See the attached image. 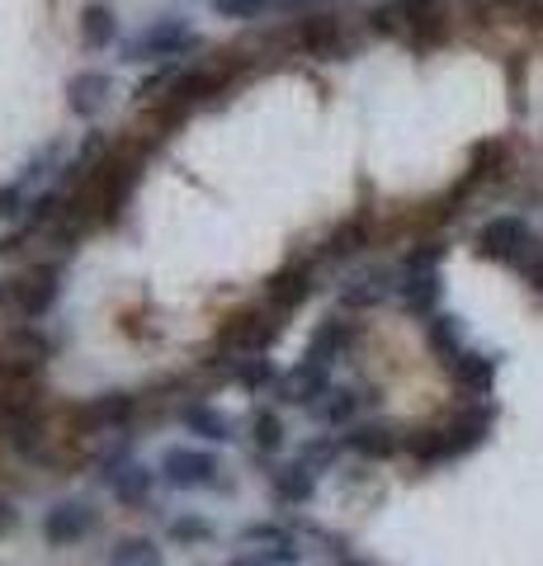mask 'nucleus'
Returning <instances> with one entry per match:
<instances>
[{"label": "nucleus", "instance_id": "obj_4", "mask_svg": "<svg viewBox=\"0 0 543 566\" xmlns=\"http://www.w3.org/2000/svg\"><path fill=\"white\" fill-rule=\"evenodd\" d=\"M539 245H543V237L520 218V212H497V218H487L478 227V237H472V251L492 264H505V270H520Z\"/></svg>", "mask_w": 543, "mask_h": 566}, {"label": "nucleus", "instance_id": "obj_28", "mask_svg": "<svg viewBox=\"0 0 543 566\" xmlns=\"http://www.w3.org/2000/svg\"><path fill=\"white\" fill-rule=\"evenodd\" d=\"M270 6L274 0H213V14H222V20H255Z\"/></svg>", "mask_w": 543, "mask_h": 566}, {"label": "nucleus", "instance_id": "obj_31", "mask_svg": "<svg viewBox=\"0 0 543 566\" xmlns=\"http://www.w3.org/2000/svg\"><path fill=\"white\" fill-rule=\"evenodd\" d=\"M213 528H208L203 520H195V515H185V520H175L170 524V538H180V543H203Z\"/></svg>", "mask_w": 543, "mask_h": 566}, {"label": "nucleus", "instance_id": "obj_11", "mask_svg": "<svg viewBox=\"0 0 543 566\" xmlns=\"http://www.w3.org/2000/svg\"><path fill=\"white\" fill-rule=\"evenodd\" d=\"M270 340H274V322H265L260 312H237L232 322L218 331V345L241 354V359H247V354H260Z\"/></svg>", "mask_w": 543, "mask_h": 566}, {"label": "nucleus", "instance_id": "obj_25", "mask_svg": "<svg viewBox=\"0 0 543 566\" xmlns=\"http://www.w3.org/2000/svg\"><path fill=\"white\" fill-rule=\"evenodd\" d=\"M251 430H255L251 439H255L260 453H279V449H284V420H279L270 406H260V411L251 416Z\"/></svg>", "mask_w": 543, "mask_h": 566}, {"label": "nucleus", "instance_id": "obj_34", "mask_svg": "<svg viewBox=\"0 0 543 566\" xmlns=\"http://www.w3.org/2000/svg\"><path fill=\"white\" fill-rule=\"evenodd\" d=\"M10 528H14V510L0 505V534H10Z\"/></svg>", "mask_w": 543, "mask_h": 566}, {"label": "nucleus", "instance_id": "obj_7", "mask_svg": "<svg viewBox=\"0 0 543 566\" xmlns=\"http://www.w3.org/2000/svg\"><path fill=\"white\" fill-rule=\"evenodd\" d=\"M293 43L307 52V57L317 62H341L349 57V33H345V20L341 14H312V20H297L293 29Z\"/></svg>", "mask_w": 543, "mask_h": 566}, {"label": "nucleus", "instance_id": "obj_5", "mask_svg": "<svg viewBox=\"0 0 543 566\" xmlns=\"http://www.w3.org/2000/svg\"><path fill=\"white\" fill-rule=\"evenodd\" d=\"M199 43H203V39H199L195 24L166 14V20H152V24L128 43V62H180L185 52H195Z\"/></svg>", "mask_w": 543, "mask_h": 566}, {"label": "nucleus", "instance_id": "obj_12", "mask_svg": "<svg viewBox=\"0 0 543 566\" xmlns=\"http://www.w3.org/2000/svg\"><path fill=\"white\" fill-rule=\"evenodd\" d=\"M91 524H95V510H91V505L62 501V505H52V510H48L43 538H48L52 547H72V543H81L85 534H91Z\"/></svg>", "mask_w": 543, "mask_h": 566}, {"label": "nucleus", "instance_id": "obj_15", "mask_svg": "<svg viewBox=\"0 0 543 566\" xmlns=\"http://www.w3.org/2000/svg\"><path fill=\"white\" fill-rule=\"evenodd\" d=\"M109 91H114V81L104 76V71H76V76L66 81V109L76 118H100L104 104H109Z\"/></svg>", "mask_w": 543, "mask_h": 566}, {"label": "nucleus", "instance_id": "obj_18", "mask_svg": "<svg viewBox=\"0 0 543 566\" xmlns=\"http://www.w3.org/2000/svg\"><path fill=\"white\" fill-rule=\"evenodd\" d=\"M133 397H124V392H109V397H95L91 406H81V420L91 424V430H124V424L133 420Z\"/></svg>", "mask_w": 543, "mask_h": 566}, {"label": "nucleus", "instance_id": "obj_9", "mask_svg": "<svg viewBox=\"0 0 543 566\" xmlns=\"http://www.w3.org/2000/svg\"><path fill=\"white\" fill-rule=\"evenodd\" d=\"M501 374V354H487V349H459L449 359V378L463 387L468 397H492Z\"/></svg>", "mask_w": 543, "mask_h": 566}, {"label": "nucleus", "instance_id": "obj_13", "mask_svg": "<svg viewBox=\"0 0 543 566\" xmlns=\"http://www.w3.org/2000/svg\"><path fill=\"white\" fill-rule=\"evenodd\" d=\"M307 293H312V264L307 260H297V264H284L279 274L265 279V303L274 312H293V307H303L307 303Z\"/></svg>", "mask_w": 543, "mask_h": 566}, {"label": "nucleus", "instance_id": "obj_21", "mask_svg": "<svg viewBox=\"0 0 543 566\" xmlns=\"http://www.w3.org/2000/svg\"><path fill=\"white\" fill-rule=\"evenodd\" d=\"M180 420H185L189 434L208 439V444H227V439H232V420H227L222 411H213V406H185Z\"/></svg>", "mask_w": 543, "mask_h": 566}, {"label": "nucleus", "instance_id": "obj_3", "mask_svg": "<svg viewBox=\"0 0 543 566\" xmlns=\"http://www.w3.org/2000/svg\"><path fill=\"white\" fill-rule=\"evenodd\" d=\"M440 264H445V245L440 241H420L401 260V274H397V297L401 307L420 322H430L440 312V297H445V283H440Z\"/></svg>", "mask_w": 543, "mask_h": 566}, {"label": "nucleus", "instance_id": "obj_24", "mask_svg": "<svg viewBox=\"0 0 543 566\" xmlns=\"http://www.w3.org/2000/svg\"><path fill=\"white\" fill-rule=\"evenodd\" d=\"M104 566H166V557L152 538H124L109 557H104Z\"/></svg>", "mask_w": 543, "mask_h": 566}, {"label": "nucleus", "instance_id": "obj_27", "mask_svg": "<svg viewBox=\"0 0 543 566\" xmlns=\"http://www.w3.org/2000/svg\"><path fill=\"white\" fill-rule=\"evenodd\" d=\"M241 543L247 547H284V543H293V534L284 524H247L241 528Z\"/></svg>", "mask_w": 543, "mask_h": 566}, {"label": "nucleus", "instance_id": "obj_33", "mask_svg": "<svg viewBox=\"0 0 543 566\" xmlns=\"http://www.w3.org/2000/svg\"><path fill=\"white\" fill-rule=\"evenodd\" d=\"M515 274H520V279H524V283H530V289H534V293L543 297V245H539V251H534L530 260H524V264H520V270H515Z\"/></svg>", "mask_w": 543, "mask_h": 566}, {"label": "nucleus", "instance_id": "obj_2", "mask_svg": "<svg viewBox=\"0 0 543 566\" xmlns=\"http://www.w3.org/2000/svg\"><path fill=\"white\" fill-rule=\"evenodd\" d=\"M374 33L401 39L416 52H430L449 39V10L445 0H393V6L374 10Z\"/></svg>", "mask_w": 543, "mask_h": 566}, {"label": "nucleus", "instance_id": "obj_35", "mask_svg": "<svg viewBox=\"0 0 543 566\" xmlns=\"http://www.w3.org/2000/svg\"><path fill=\"white\" fill-rule=\"evenodd\" d=\"M227 566H260V562H251V557H237V562H227Z\"/></svg>", "mask_w": 543, "mask_h": 566}, {"label": "nucleus", "instance_id": "obj_30", "mask_svg": "<svg viewBox=\"0 0 543 566\" xmlns=\"http://www.w3.org/2000/svg\"><path fill=\"white\" fill-rule=\"evenodd\" d=\"M20 208H29V189L20 180H10V185H0V222H10Z\"/></svg>", "mask_w": 543, "mask_h": 566}, {"label": "nucleus", "instance_id": "obj_37", "mask_svg": "<svg viewBox=\"0 0 543 566\" xmlns=\"http://www.w3.org/2000/svg\"><path fill=\"white\" fill-rule=\"evenodd\" d=\"M289 6H317V0H289Z\"/></svg>", "mask_w": 543, "mask_h": 566}, {"label": "nucleus", "instance_id": "obj_1", "mask_svg": "<svg viewBox=\"0 0 543 566\" xmlns=\"http://www.w3.org/2000/svg\"><path fill=\"white\" fill-rule=\"evenodd\" d=\"M492 424H497L492 406H468V411H459L449 424H440V430H420L416 439H407V453L420 468L453 463V458H468L472 449H482L487 434H492Z\"/></svg>", "mask_w": 543, "mask_h": 566}, {"label": "nucleus", "instance_id": "obj_36", "mask_svg": "<svg viewBox=\"0 0 543 566\" xmlns=\"http://www.w3.org/2000/svg\"><path fill=\"white\" fill-rule=\"evenodd\" d=\"M341 566H374V562H355V557H345Z\"/></svg>", "mask_w": 543, "mask_h": 566}, {"label": "nucleus", "instance_id": "obj_20", "mask_svg": "<svg viewBox=\"0 0 543 566\" xmlns=\"http://www.w3.org/2000/svg\"><path fill=\"white\" fill-rule=\"evenodd\" d=\"M426 340H430V349L449 364L459 349H468V345H463V316H453V312H435L430 322H426Z\"/></svg>", "mask_w": 543, "mask_h": 566}, {"label": "nucleus", "instance_id": "obj_10", "mask_svg": "<svg viewBox=\"0 0 543 566\" xmlns=\"http://www.w3.org/2000/svg\"><path fill=\"white\" fill-rule=\"evenodd\" d=\"M62 293V270L58 264H43V270L24 274L20 283H14V297H20V312L29 316V322H39V316L52 312V303H58Z\"/></svg>", "mask_w": 543, "mask_h": 566}, {"label": "nucleus", "instance_id": "obj_6", "mask_svg": "<svg viewBox=\"0 0 543 566\" xmlns=\"http://www.w3.org/2000/svg\"><path fill=\"white\" fill-rule=\"evenodd\" d=\"M349 340H355V322H345V316H331V322H322L317 331H312V340L303 349V364H297V374L317 378V382H331V364L341 359V354L349 349Z\"/></svg>", "mask_w": 543, "mask_h": 566}, {"label": "nucleus", "instance_id": "obj_16", "mask_svg": "<svg viewBox=\"0 0 543 566\" xmlns=\"http://www.w3.org/2000/svg\"><path fill=\"white\" fill-rule=\"evenodd\" d=\"M270 491L279 505H307L312 495H317V468L303 463V458H293V463H279L270 472Z\"/></svg>", "mask_w": 543, "mask_h": 566}, {"label": "nucleus", "instance_id": "obj_29", "mask_svg": "<svg viewBox=\"0 0 543 566\" xmlns=\"http://www.w3.org/2000/svg\"><path fill=\"white\" fill-rule=\"evenodd\" d=\"M237 378L247 382V387H270L274 382V364L270 359H260V354H247V359H237Z\"/></svg>", "mask_w": 543, "mask_h": 566}, {"label": "nucleus", "instance_id": "obj_19", "mask_svg": "<svg viewBox=\"0 0 543 566\" xmlns=\"http://www.w3.org/2000/svg\"><path fill=\"white\" fill-rule=\"evenodd\" d=\"M81 43L85 48H109V43H118V14L104 6V0H95V6H85L81 10Z\"/></svg>", "mask_w": 543, "mask_h": 566}, {"label": "nucleus", "instance_id": "obj_22", "mask_svg": "<svg viewBox=\"0 0 543 566\" xmlns=\"http://www.w3.org/2000/svg\"><path fill=\"white\" fill-rule=\"evenodd\" d=\"M307 411H312V420H322V424H349L355 411H359V397L349 392V387H326Z\"/></svg>", "mask_w": 543, "mask_h": 566}, {"label": "nucleus", "instance_id": "obj_17", "mask_svg": "<svg viewBox=\"0 0 543 566\" xmlns=\"http://www.w3.org/2000/svg\"><path fill=\"white\" fill-rule=\"evenodd\" d=\"M341 444L349 449V453H359V458H374V463H383V458H393V453H401L407 449V439H401L397 430H388V424H355Z\"/></svg>", "mask_w": 543, "mask_h": 566}, {"label": "nucleus", "instance_id": "obj_26", "mask_svg": "<svg viewBox=\"0 0 543 566\" xmlns=\"http://www.w3.org/2000/svg\"><path fill=\"white\" fill-rule=\"evenodd\" d=\"M383 297H388V279L369 274V279H355V289H345L341 303L345 307H374V303H383Z\"/></svg>", "mask_w": 543, "mask_h": 566}, {"label": "nucleus", "instance_id": "obj_14", "mask_svg": "<svg viewBox=\"0 0 543 566\" xmlns=\"http://www.w3.org/2000/svg\"><path fill=\"white\" fill-rule=\"evenodd\" d=\"M104 486H109L124 505H147L156 476L143 463H133V458H114V463H104Z\"/></svg>", "mask_w": 543, "mask_h": 566}, {"label": "nucleus", "instance_id": "obj_32", "mask_svg": "<svg viewBox=\"0 0 543 566\" xmlns=\"http://www.w3.org/2000/svg\"><path fill=\"white\" fill-rule=\"evenodd\" d=\"M345 444H331V439H317V444H307L303 449V463H312V468H331V463H336V453H341Z\"/></svg>", "mask_w": 543, "mask_h": 566}, {"label": "nucleus", "instance_id": "obj_23", "mask_svg": "<svg viewBox=\"0 0 543 566\" xmlns=\"http://www.w3.org/2000/svg\"><path fill=\"white\" fill-rule=\"evenodd\" d=\"M364 245H369V218H349V222H341L336 232H331V241H326V260H349V255H359Z\"/></svg>", "mask_w": 543, "mask_h": 566}, {"label": "nucleus", "instance_id": "obj_8", "mask_svg": "<svg viewBox=\"0 0 543 566\" xmlns=\"http://www.w3.org/2000/svg\"><path fill=\"white\" fill-rule=\"evenodd\" d=\"M218 458L208 449H166L161 458V482L175 491H199V486H213L218 482Z\"/></svg>", "mask_w": 543, "mask_h": 566}]
</instances>
